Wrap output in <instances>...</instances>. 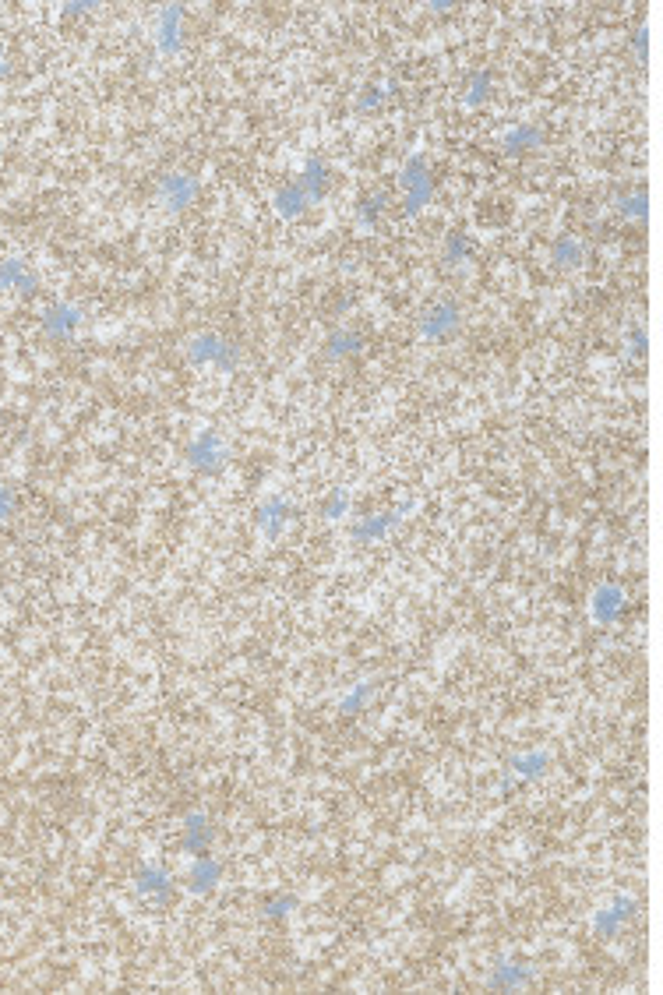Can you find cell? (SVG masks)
<instances>
[{"mask_svg": "<svg viewBox=\"0 0 663 995\" xmlns=\"http://www.w3.org/2000/svg\"><path fill=\"white\" fill-rule=\"evenodd\" d=\"M434 202V170L427 156L413 152L399 166V209L406 219H417Z\"/></svg>", "mask_w": 663, "mask_h": 995, "instance_id": "obj_1", "label": "cell"}, {"mask_svg": "<svg viewBox=\"0 0 663 995\" xmlns=\"http://www.w3.org/2000/svg\"><path fill=\"white\" fill-rule=\"evenodd\" d=\"M187 360L194 367H209V371H223L233 375L240 367V350L230 336H223L219 329H205L187 343Z\"/></svg>", "mask_w": 663, "mask_h": 995, "instance_id": "obj_2", "label": "cell"}, {"mask_svg": "<svg viewBox=\"0 0 663 995\" xmlns=\"http://www.w3.org/2000/svg\"><path fill=\"white\" fill-rule=\"evenodd\" d=\"M184 463H187V470H194L198 477H219V473L226 470V463H230V442H226L219 431L205 427V431H198L191 442H187Z\"/></svg>", "mask_w": 663, "mask_h": 995, "instance_id": "obj_3", "label": "cell"}, {"mask_svg": "<svg viewBox=\"0 0 663 995\" xmlns=\"http://www.w3.org/2000/svg\"><path fill=\"white\" fill-rule=\"evenodd\" d=\"M462 329V307L455 297H438L420 311V322H417V332L424 343L431 346H441L448 339H455Z\"/></svg>", "mask_w": 663, "mask_h": 995, "instance_id": "obj_4", "label": "cell"}, {"mask_svg": "<svg viewBox=\"0 0 663 995\" xmlns=\"http://www.w3.org/2000/svg\"><path fill=\"white\" fill-rule=\"evenodd\" d=\"M635 914H639V900H635L632 893H614L611 900H604V904L593 911V918H589V928H593L596 939L611 943V939H618L621 932L632 925Z\"/></svg>", "mask_w": 663, "mask_h": 995, "instance_id": "obj_5", "label": "cell"}, {"mask_svg": "<svg viewBox=\"0 0 663 995\" xmlns=\"http://www.w3.org/2000/svg\"><path fill=\"white\" fill-rule=\"evenodd\" d=\"M413 512V502H403L399 509H381V512H371V516H360V519H353V526H350V540L357 547H374V544H385L388 537H392L399 526H403V519Z\"/></svg>", "mask_w": 663, "mask_h": 995, "instance_id": "obj_6", "label": "cell"}, {"mask_svg": "<svg viewBox=\"0 0 663 995\" xmlns=\"http://www.w3.org/2000/svg\"><path fill=\"white\" fill-rule=\"evenodd\" d=\"M39 329H43L46 339H53V343H71V339L82 336L85 311L75 304V300H50V304L39 311Z\"/></svg>", "mask_w": 663, "mask_h": 995, "instance_id": "obj_7", "label": "cell"}, {"mask_svg": "<svg viewBox=\"0 0 663 995\" xmlns=\"http://www.w3.org/2000/svg\"><path fill=\"white\" fill-rule=\"evenodd\" d=\"M156 198H159V205H163V212L184 216V212L194 209V202L202 198V180L187 170H173V173H166V177H159Z\"/></svg>", "mask_w": 663, "mask_h": 995, "instance_id": "obj_8", "label": "cell"}, {"mask_svg": "<svg viewBox=\"0 0 663 995\" xmlns=\"http://www.w3.org/2000/svg\"><path fill=\"white\" fill-rule=\"evenodd\" d=\"M537 981V967L529 964L526 957H515V953H501L494 957V964L487 967V978L484 985L491 992H522Z\"/></svg>", "mask_w": 663, "mask_h": 995, "instance_id": "obj_9", "label": "cell"}, {"mask_svg": "<svg viewBox=\"0 0 663 995\" xmlns=\"http://www.w3.org/2000/svg\"><path fill=\"white\" fill-rule=\"evenodd\" d=\"M187 11L184 4H166L159 8L156 25H152V43L163 57H180L187 46Z\"/></svg>", "mask_w": 663, "mask_h": 995, "instance_id": "obj_10", "label": "cell"}, {"mask_svg": "<svg viewBox=\"0 0 663 995\" xmlns=\"http://www.w3.org/2000/svg\"><path fill=\"white\" fill-rule=\"evenodd\" d=\"M589 621H596V625H604V629H611V625H618L621 618H625V611H628V593H625V586L621 583H614V579H604V583H596L593 586V593H589Z\"/></svg>", "mask_w": 663, "mask_h": 995, "instance_id": "obj_11", "label": "cell"}, {"mask_svg": "<svg viewBox=\"0 0 663 995\" xmlns=\"http://www.w3.org/2000/svg\"><path fill=\"white\" fill-rule=\"evenodd\" d=\"M293 519H297V509L286 494H265L254 509V526L265 540H279L293 526Z\"/></svg>", "mask_w": 663, "mask_h": 995, "instance_id": "obj_12", "label": "cell"}, {"mask_svg": "<svg viewBox=\"0 0 663 995\" xmlns=\"http://www.w3.org/2000/svg\"><path fill=\"white\" fill-rule=\"evenodd\" d=\"M135 893L145 900V904H170L173 893H177V876H173L170 868L159 865V861H145L142 868L135 872Z\"/></svg>", "mask_w": 663, "mask_h": 995, "instance_id": "obj_13", "label": "cell"}, {"mask_svg": "<svg viewBox=\"0 0 663 995\" xmlns=\"http://www.w3.org/2000/svg\"><path fill=\"white\" fill-rule=\"evenodd\" d=\"M180 847H184L187 858L212 854V847H216V823H212V816L205 808H191L180 819Z\"/></svg>", "mask_w": 663, "mask_h": 995, "instance_id": "obj_14", "label": "cell"}, {"mask_svg": "<svg viewBox=\"0 0 663 995\" xmlns=\"http://www.w3.org/2000/svg\"><path fill=\"white\" fill-rule=\"evenodd\" d=\"M0 293L15 300H32L39 293V272L25 258L11 255L0 262Z\"/></svg>", "mask_w": 663, "mask_h": 995, "instance_id": "obj_15", "label": "cell"}, {"mask_svg": "<svg viewBox=\"0 0 663 995\" xmlns=\"http://www.w3.org/2000/svg\"><path fill=\"white\" fill-rule=\"evenodd\" d=\"M223 876H226V868L219 865L212 854H198V858H191V865H187L184 886H187V893H194V897H209V893L219 890Z\"/></svg>", "mask_w": 663, "mask_h": 995, "instance_id": "obj_16", "label": "cell"}, {"mask_svg": "<svg viewBox=\"0 0 663 995\" xmlns=\"http://www.w3.org/2000/svg\"><path fill=\"white\" fill-rule=\"evenodd\" d=\"M297 184L307 191L311 205H321V202H325V198H328V191H332V184H336V173H332L328 159H321V156H307V159H304V166H300V173H297Z\"/></svg>", "mask_w": 663, "mask_h": 995, "instance_id": "obj_17", "label": "cell"}, {"mask_svg": "<svg viewBox=\"0 0 663 995\" xmlns=\"http://www.w3.org/2000/svg\"><path fill=\"white\" fill-rule=\"evenodd\" d=\"M551 773V752L547 749H522L508 759V777L515 784H537Z\"/></svg>", "mask_w": 663, "mask_h": 995, "instance_id": "obj_18", "label": "cell"}, {"mask_svg": "<svg viewBox=\"0 0 663 995\" xmlns=\"http://www.w3.org/2000/svg\"><path fill=\"white\" fill-rule=\"evenodd\" d=\"M367 350V336L353 325H336V329H328L325 343H321V353L325 360H353Z\"/></svg>", "mask_w": 663, "mask_h": 995, "instance_id": "obj_19", "label": "cell"}, {"mask_svg": "<svg viewBox=\"0 0 663 995\" xmlns=\"http://www.w3.org/2000/svg\"><path fill=\"white\" fill-rule=\"evenodd\" d=\"M551 269H558V272H579L582 265H586V258H589V244L582 237H575V233H561V237H554V244H551Z\"/></svg>", "mask_w": 663, "mask_h": 995, "instance_id": "obj_20", "label": "cell"}, {"mask_svg": "<svg viewBox=\"0 0 663 995\" xmlns=\"http://www.w3.org/2000/svg\"><path fill=\"white\" fill-rule=\"evenodd\" d=\"M311 209H314L311 198H307V191L300 188L297 180H290V184H279L276 195H272V212H276L283 223H297V219H304Z\"/></svg>", "mask_w": 663, "mask_h": 995, "instance_id": "obj_21", "label": "cell"}, {"mask_svg": "<svg viewBox=\"0 0 663 995\" xmlns=\"http://www.w3.org/2000/svg\"><path fill=\"white\" fill-rule=\"evenodd\" d=\"M388 209H392V195H388V191H367V195H360L357 205H353V216H357L360 230L374 233L381 226V219L388 216Z\"/></svg>", "mask_w": 663, "mask_h": 995, "instance_id": "obj_22", "label": "cell"}, {"mask_svg": "<svg viewBox=\"0 0 663 995\" xmlns=\"http://www.w3.org/2000/svg\"><path fill=\"white\" fill-rule=\"evenodd\" d=\"M473 258H477V244H473L470 233H462V230L445 233V244H441V265H445V269L459 272V269H466Z\"/></svg>", "mask_w": 663, "mask_h": 995, "instance_id": "obj_23", "label": "cell"}, {"mask_svg": "<svg viewBox=\"0 0 663 995\" xmlns=\"http://www.w3.org/2000/svg\"><path fill=\"white\" fill-rule=\"evenodd\" d=\"M540 145H544V131H540L537 124H515V128H508L505 135H501V149H505V156H512V159L529 156V152H537Z\"/></svg>", "mask_w": 663, "mask_h": 995, "instance_id": "obj_24", "label": "cell"}, {"mask_svg": "<svg viewBox=\"0 0 663 995\" xmlns=\"http://www.w3.org/2000/svg\"><path fill=\"white\" fill-rule=\"evenodd\" d=\"M350 512H353V494L346 491V487H336V491H328L325 498H321V505H318L321 523H328V526L346 523V519H350Z\"/></svg>", "mask_w": 663, "mask_h": 995, "instance_id": "obj_25", "label": "cell"}, {"mask_svg": "<svg viewBox=\"0 0 663 995\" xmlns=\"http://www.w3.org/2000/svg\"><path fill=\"white\" fill-rule=\"evenodd\" d=\"M374 681H357V685H350V689L339 696V703H336V710L343 713V717H360V713H367V706L374 703Z\"/></svg>", "mask_w": 663, "mask_h": 995, "instance_id": "obj_26", "label": "cell"}, {"mask_svg": "<svg viewBox=\"0 0 663 995\" xmlns=\"http://www.w3.org/2000/svg\"><path fill=\"white\" fill-rule=\"evenodd\" d=\"M297 907H300V897L297 893H269V897L261 900V907H258V914H261V921H272V925H279V921H290L293 914H297Z\"/></svg>", "mask_w": 663, "mask_h": 995, "instance_id": "obj_27", "label": "cell"}, {"mask_svg": "<svg viewBox=\"0 0 663 995\" xmlns=\"http://www.w3.org/2000/svg\"><path fill=\"white\" fill-rule=\"evenodd\" d=\"M494 99V75L491 71H473L462 85V103L470 106V110H480Z\"/></svg>", "mask_w": 663, "mask_h": 995, "instance_id": "obj_28", "label": "cell"}, {"mask_svg": "<svg viewBox=\"0 0 663 995\" xmlns=\"http://www.w3.org/2000/svg\"><path fill=\"white\" fill-rule=\"evenodd\" d=\"M618 216L625 223H635V226H646L649 223V195L642 188H632L618 198Z\"/></svg>", "mask_w": 663, "mask_h": 995, "instance_id": "obj_29", "label": "cell"}, {"mask_svg": "<svg viewBox=\"0 0 663 995\" xmlns=\"http://www.w3.org/2000/svg\"><path fill=\"white\" fill-rule=\"evenodd\" d=\"M395 96V85L392 82H381V85H367L364 92L357 96V110L360 113H378L388 99Z\"/></svg>", "mask_w": 663, "mask_h": 995, "instance_id": "obj_30", "label": "cell"}, {"mask_svg": "<svg viewBox=\"0 0 663 995\" xmlns=\"http://www.w3.org/2000/svg\"><path fill=\"white\" fill-rule=\"evenodd\" d=\"M625 357L628 360H646L649 357V332L646 329H628L625 332Z\"/></svg>", "mask_w": 663, "mask_h": 995, "instance_id": "obj_31", "label": "cell"}, {"mask_svg": "<svg viewBox=\"0 0 663 995\" xmlns=\"http://www.w3.org/2000/svg\"><path fill=\"white\" fill-rule=\"evenodd\" d=\"M15 516H18V498H15V491H11V487L0 480V526L11 523Z\"/></svg>", "mask_w": 663, "mask_h": 995, "instance_id": "obj_32", "label": "cell"}, {"mask_svg": "<svg viewBox=\"0 0 663 995\" xmlns=\"http://www.w3.org/2000/svg\"><path fill=\"white\" fill-rule=\"evenodd\" d=\"M632 53H635V60L639 64H649V25L642 22L639 29H635V36H632Z\"/></svg>", "mask_w": 663, "mask_h": 995, "instance_id": "obj_33", "label": "cell"}, {"mask_svg": "<svg viewBox=\"0 0 663 995\" xmlns=\"http://www.w3.org/2000/svg\"><path fill=\"white\" fill-rule=\"evenodd\" d=\"M427 11H434V15H448V11H452V0H434V4H427Z\"/></svg>", "mask_w": 663, "mask_h": 995, "instance_id": "obj_34", "label": "cell"}, {"mask_svg": "<svg viewBox=\"0 0 663 995\" xmlns=\"http://www.w3.org/2000/svg\"><path fill=\"white\" fill-rule=\"evenodd\" d=\"M96 4H68V15H85V11H92Z\"/></svg>", "mask_w": 663, "mask_h": 995, "instance_id": "obj_35", "label": "cell"}, {"mask_svg": "<svg viewBox=\"0 0 663 995\" xmlns=\"http://www.w3.org/2000/svg\"><path fill=\"white\" fill-rule=\"evenodd\" d=\"M8 71H11V64H8V57H4V50H0V78H8Z\"/></svg>", "mask_w": 663, "mask_h": 995, "instance_id": "obj_36", "label": "cell"}]
</instances>
